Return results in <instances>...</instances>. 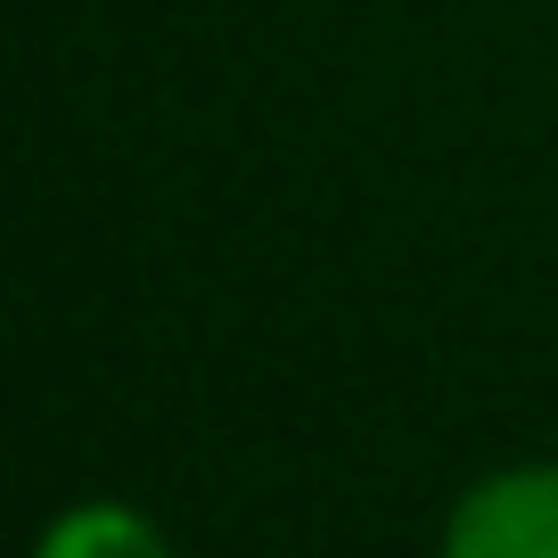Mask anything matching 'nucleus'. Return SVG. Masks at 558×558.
Returning a JSON list of instances; mask_svg holds the SVG:
<instances>
[{"instance_id": "nucleus-1", "label": "nucleus", "mask_w": 558, "mask_h": 558, "mask_svg": "<svg viewBox=\"0 0 558 558\" xmlns=\"http://www.w3.org/2000/svg\"><path fill=\"white\" fill-rule=\"evenodd\" d=\"M436 558H558V460H509L460 485Z\"/></svg>"}, {"instance_id": "nucleus-2", "label": "nucleus", "mask_w": 558, "mask_h": 558, "mask_svg": "<svg viewBox=\"0 0 558 558\" xmlns=\"http://www.w3.org/2000/svg\"><path fill=\"white\" fill-rule=\"evenodd\" d=\"M34 558H173V542H165V525L148 509L116 501V493H90V501H66L34 534Z\"/></svg>"}]
</instances>
